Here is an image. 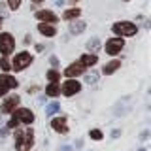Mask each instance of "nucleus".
Returning a JSON list of instances; mask_svg holds the SVG:
<instances>
[{"instance_id":"f257e3e1","label":"nucleus","mask_w":151,"mask_h":151,"mask_svg":"<svg viewBox=\"0 0 151 151\" xmlns=\"http://www.w3.org/2000/svg\"><path fill=\"white\" fill-rule=\"evenodd\" d=\"M32 144H34V132H32V129H25V130L15 129V147H17V151H30Z\"/></svg>"},{"instance_id":"f03ea898","label":"nucleus","mask_w":151,"mask_h":151,"mask_svg":"<svg viewBox=\"0 0 151 151\" xmlns=\"http://www.w3.org/2000/svg\"><path fill=\"white\" fill-rule=\"evenodd\" d=\"M111 28H113V32H115V34H119V36H134L136 32H138V27H136L134 23H130V21L115 23Z\"/></svg>"},{"instance_id":"7ed1b4c3","label":"nucleus","mask_w":151,"mask_h":151,"mask_svg":"<svg viewBox=\"0 0 151 151\" xmlns=\"http://www.w3.org/2000/svg\"><path fill=\"white\" fill-rule=\"evenodd\" d=\"M30 63H32V55L28 53V51H23V53L15 55V59H13V63H12V68L15 70V72H19V70H25Z\"/></svg>"},{"instance_id":"20e7f679","label":"nucleus","mask_w":151,"mask_h":151,"mask_svg":"<svg viewBox=\"0 0 151 151\" xmlns=\"http://www.w3.org/2000/svg\"><path fill=\"white\" fill-rule=\"evenodd\" d=\"M15 47V40L9 32H2L0 34V53L2 55H9Z\"/></svg>"},{"instance_id":"39448f33","label":"nucleus","mask_w":151,"mask_h":151,"mask_svg":"<svg viewBox=\"0 0 151 151\" xmlns=\"http://www.w3.org/2000/svg\"><path fill=\"white\" fill-rule=\"evenodd\" d=\"M79 91H81V83L76 81L74 78H68L63 85H60V93L66 94V96H72V94L79 93Z\"/></svg>"},{"instance_id":"423d86ee","label":"nucleus","mask_w":151,"mask_h":151,"mask_svg":"<svg viewBox=\"0 0 151 151\" xmlns=\"http://www.w3.org/2000/svg\"><path fill=\"white\" fill-rule=\"evenodd\" d=\"M123 47H125V42H123L121 38H111V40L106 42V53L108 55H117Z\"/></svg>"},{"instance_id":"0eeeda50","label":"nucleus","mask_w":151,"mask_h":151,"mask_svg":"<svg viewBox=\"0 0 151 151\" xmlns=\"http://www.w3.org/2000/svg\"><path fill=\"white\" fill-rule=\"evenodd\" d=\"M13 115L19 119V123H27V125H30V123L34 121V113L28 110V108H19V110H13Z\"/></svg>"},{"instance_id":"6e6552de","label":"nucleus","mask_w":151,"mask_h":151,"mask_svg":"<svg viewBox=\"0 0 151 151\" xmlns=\"http://www.w3.org/2000/svg\"><path fill=\"white\" fill-rule=\"evenodd\" d=\"M83 72H85V66L81 63H72L64 70V76L66 78H76V76H81Z\"/></svg>"},{"instance_id":"1a4fd4ad","label":"nucleus","mask_w":151,"mask_h":151,"mask_svg":"<svg viewBox=\"0 0 151 151\" xmlns=\"http://www.w3.org/2000/svg\"><path fill=\"white\" fill-rule=\"evenodd\" d=\"M36 19H40L42 23H57L59 21V17H57L53 12H49V9H40V12H36Z\"/></svg>"},{"instance_id":"9d476101","label":"nucleus","mask_w":151,"mask_h":151,"mask_svg":"<svg viewBox=\"0 0 151 151\" xmlns=\"http://www.w3.org/2000/svg\"><path fill=\"white\" fill-rule=\"evenodd\" d=\"M19 102H21V98H19L17 94H15V96H9V98H6V102L2 104V111H4V113H12V111H13V110H15V108L19 106Z\"/></svg>"},{"instance_id":"9b49d317","label":"nucleus","mask_w":151,"mask_h":151,"mask_svg":"<svg viewBox=\"0 0 151 151\" xmlns=\"http://www.w3.org/2000/svg\"><path fill=\"white\" fill-rule=\"evenodd\" d=\"M0 85H4L6 89H15V87H19V81L13 78V76L2 74V76H0Z\"/></svg>"},{"instance_id":"f8f14e48","label":"nucleus","mask_w":151,"mask_h":151,"mask_svg":"<svg viewBox=\"0 0 151 151\" xmlns=\"http://www.w3.org/2000/svg\"><path fill=\"white\" fill-rule=\"evenodd\" d=\"M51 127H53L57 132H60V134H66V132H68L66 117H57V119H53V121H51Z\"/></svg>"},{"instance_id":"ddd939ff","label":"nucleus","mask_w":151,"mask_h":151,"mask_svg":"<svg viewBox=\"0 0 151 151\" xmlns=\"http://www.w3.org/2000/svg\"><path fill=\"white\" fill-rule=\"evenodd\" d=\"M38 30H40L44 36H55V34H57L55 27L49 25V23H40V25H38Z\"/></svg>"},{"instance_id":"4468645a","label":"nucleus","mask_w":151,"mask_h":151,"mask_svg":"<svg viewBox=\"0 0 151 151\" xmlns=\"http://www.w3.org/2000/svg\"><path fill=\"white\" fill-rule=\"evenodd\" d=\"M117 68H121V60H111V63H108V64H104V68H102V74H106V76H110L113 74Z\"/></svg>"},{"instance_id":"2eb2a0df","label":"nucleus","mask_w":151,"mask_h":151,"mask_svg":"<svg viewBox=\"0 0 151 151\" xmlns=\"http://www.w3.org/2000/svg\"><path fill=\"white\" fill-rule=\"evenodd\" d=\"M85 27H87V23H85V21L76 19L72 25H70V32H72V34H81V32L85 30Z\"/></svg>"},{"instance_id":"dca6fc26","label":"nucleus","mask_w":151,"mask_h":151,"mask_svg":"<svg viewBox=\"0 0 151 151\" xmlns=\"http://www.w3.org/2000/svg\"><path fill=\"white\" fill-rule=\"evenodd\" d=\"M96 60H98L96 55H94V53H89V55H83L79 63H81L83 66H94V64H96Z\"/></svg>"},{"instance_id":"f3484780","label":"nucleus","mask_w":151,"mask_h":151,"mask_svg":"<svg viewBox=\"0 0 151 151\" xmlns=\"http://www.w3.org/2000/svg\"><path fill=\"white\" fill-rule=\"evenodd\" d=\"M45 94L47 96H59L60 94V85L59 83H51L45 87Z\"/></svg>"},{"instance_id":"a211bd4d","label":"nucleus","mask_w":151,"mask_h":151,"mask_svg":"<svg viewBox=\"0 0 151 151\" xmlns=\"http://www.w3.org/2000/svg\"><path fill=\"white\" fill-rule=\"evenodd\" d=\"M79 13H81V9L78 8H72V9H66V12L63 13V19H66V21H72V19H78Z\"/></svg>"},{"instance_id":"6ab92c4d","label":"nucleus","mask_w":151,"mask_h":151,"mask_svg":"<svg viewBox=\"0 0 151 151\" xmlns=\"http://www.w3.org/2000/svg\"><path fill=\"white\" fill-rule=\"evenodd\" d=\"M87 47L91 53H96L98 49H100V42H98V38H91V40L87 42Z\"/></svg>"},{"instance_id":"aec40b11","label":"nucleus","mask_w":151,"mask_h":151,"mask_svg":"<svg viewBox=\"0 0 151 151\" xmlns=\"http://www.w3.org/2000/svg\"><path fill=\"white\" fill-rule=\"evenodd\" d=\"M47 79H49L51 83H57L60 79V72L59 70H49V72H47Z\"/></svg>"},{"instance_id":"412c9836","label":"nucleus","mask_w":151,"mask_h":151,"mask_svg":"<svg viewBox=\"0 0 151 151\" xmlns=\"http://www.w3.org/2000/svg\"><path fill=\"white\" fill-rule=\"evenodd\" d=\"M59 110H60V104L59 102H53V104H49V106L45 108V113H47V115H53V113L59 111Z\"/></svg>"},{"instance_id":"4be33fe9","label":"nucleus","mask_w":151,"mask_h":151,"mask_svg":"<svg viewBox=\"0 0 151 151\" xmlns=\"http://www.w3.org/2000/svg\"><path fill=\"white\" fill-rule=\"evenodd\" d=\"M89 136H91L93 140H102V130H98V129H93V130H89Z\"/></svg>"},{"instance_id":"5701e85b","label":"nucleus","mask_w":151,"mask_h":151,"mask_svg":"<svg viewBox=\"0 0 151 151\" xmlns=\"http://www.w3.org/2000/svg\"><path fill=\"white\" fill-rule=\"evenodd\" d=\"M96 79H98V74L96 72H91V74L85 76V81H87L89 85H91V83H96Z\"/></svg>"},{"instance_id":"b1692460","label":"nucleus","mask_w":151,"mask_h":151,"mask_svg":"<svg viewBox=\"0 0 151 151\" xmlns=\"http://www.w3.org/2000/svg\"><path fill=\"white\" fill-rule=\"evenodd\" d=\"M17 125H19V119H17L15 115H13L12 119L8 121V129H17Z\"/></svg>"},{"instance_id":"393cba45","label":"nucleus","mask_w":151,"mask_h":151,"mask_svg":"<svg viewBox=\"0 0 151 151\" xmlns=\"http://www.w3.org/2000/svg\"><path fill=\"white\" fill-rule=\"evenodd\" d=\"M8 4H9L12 9H17L19 6H21V0H8Z\"/></svg>"},{"instance_id":"a878e982","label":"nucleus","mask_w":151,"mask_h":151,"mask_svg":"<svg viewBox=\"0 0 151 151\" xmlns=\"http://www.w3.org/2000/svg\"><path fill=\"white\" fill-rule=\"evenodd\" d=\"M0 66H2L4 70H9V63H8V59H0Z\"/></svg>"},{"instance_id":"bb28decb","label":"nucleus","mask_w":151,"mask_h":151,"mask_svg":"<svg viewBox=\"0 0 151 151\" xmlns=\"http://www.w3.org/2000/svg\"><path fill=\"white\" fill-rule=\"evenodd\" d=\"M6 93H8V89L4 87V85H0V96H4V94H6Z\"/></svg>"},{"instance_id":"cd10ccee","label":"nucleus","mask_w":151,"mask_h":151,"mask_svg":"<svg viewBox=\"0 0 151 151\" xmlns=\"http://www.w3.org/2000/svg\"><path fill=\"white\" fill-rule=\"evenodd\" d=\"M6 136H8V130H0V142L6 138Z\"/></svg>"},{"instance_id":"c85d7f7f","label":"nucleus","mask_w":151,"mask_h":151,"mask_svg":"<svg viewBox=\"0 0 151 151\" xmlns=\"http://www.w3.org/2000/svg\"><path fill=\"white\" fill-rule=\"evenodd\" d=\"M51 64H53V66H57V64H59V60H57V57H51Z\"/></svg>"},{"instance_id":"c756f323","label":"nucleus","mask_w":151,"mask_h":151,"mask_svg":"<svg viewBox=\"0 0 151 151\" xmlns=\"http://www.w3.org/2000/svg\"><path fill=\"white\" fill-rule=\"evenodd\" d=\"M32 2H36V4H38V2H44V0H32Z\"/></svg>"},{"instance_id":"7c9ffc66","label":"nucleus","mask_w":151,"mask_h":151,"mask_svg":"<svg viewBox=\"0 0 151 151\" xmlns=\"http://www.w3.org/2000/svg\"><path fill=\"white\" fill-rule=\"evenodd\" d=\"M0 25H2V17H0Z\"/></svg>"},{"instance_id":"2f4dec72","label":"nucleus","mask_w":151,"mask_h":151,"mask_svg":"<svg viewBox=\"0 0 151 151\" xmlns=\"http://www.w3.org/2000/svg\"><path fill=\"white\" fill-rule=\"evenodd\" d=\"M72 2H78V0H72Z\"/></svg>"}]
</instances>
